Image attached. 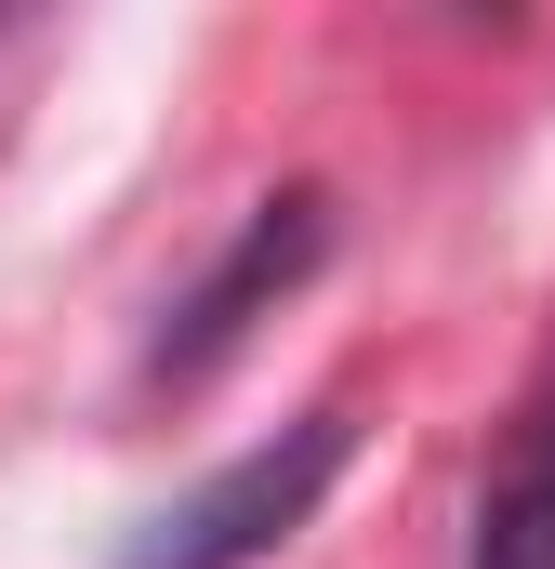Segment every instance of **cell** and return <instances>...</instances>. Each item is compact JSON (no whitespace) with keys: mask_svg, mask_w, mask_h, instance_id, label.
I'll return each instance as SVG.
<instances>
[{"mask_svg":"<svg viewBox=\"0 0 555 569\" xmlns=\"http://www.w3.org/2000/svg\"><path fill=\"white\" fill-rule=\"evenodd\" d=\"M317 252H331V186H278L265 212H252V226L212 252V279H199L172 318H159V345H145V385H199V371H212V358H225V345L265 318L278 291H304V279H317Z\"/></svg>","mask_w":555,"mask_h":569,"instance_id":"cell-2","label":"cell"},{"mask_svg":"<svg viewBox=\"0 0 555 569\" xmlns=\"http://www.w3.org/2000/svg\"><path fill=\"white\" fill-rule=\"evenodd\" d=\"M344 450H357V425L344 411H304V425H278L265 450H239L225 477H199L185 503H159L133 530V557L120 569H265L317 503H331V477H344Z\"/></svg>","mask_w":555,"mask_h":569,"instance_id":"cell-1","label":"cell"}]
</instances>
